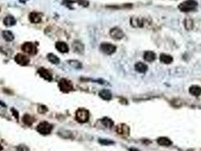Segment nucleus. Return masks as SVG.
Segmentation results:
<instances>
[{"mask_svg": "<svg viewBox=\"0 0 201 151\" xmlns=\"http://www.w3.org/2000/svg\"><path fill=\"white\" fill-rule=\"evenodd\" d=\"M198 2L196 0H185L178 5V9L182 12H190L197 9Z\"/></svg>", "mask_w": 201, "mask_h": 151, "instance_id": "nucleus-1", "label": "nucleus"}, {"mask_svg": "<svg viewBox=\"0 0 201 151\" xmlns=\"http://www.w3.org/2000/svg\"><path fill=\"white\" fill-rule=\"evenodd\" d=\"M53 129V125L48 122H42L37 125L36 130L42 135H48L51 132Z\"/></svg>", "mask_w": 201, "mask_h": 151, "instance_id": "nucleus-2", "label": "nucleus"}, {"mask_svg": "<svg viewBox=\"0 0 201 151\" xmlns=\"http://www.w3.org/2000/svg\"><path fill=\"white\" fill-rule=\"evenodd\" d=\"M89 112L86 109L80 108L76 112V120L79 123H86L89 120Z\"/></svg>", "mask_w": 201, "mask_h": 151, "instance_id": "nucleus-3", "label": "nucleus"}, {"mask_svg": "<svg viewBox=\"0 0 201 151\" xmlns=\"http://www.w3.org/2000/svg\"><path fill=\"white\" fill-rule=\"evenodd\" d=\"M58 87H59L61 91L63 92V93H68V92H70V91H71L73 89V85L72 83L70 80L64 79V78H63V79H61L59 81Z\"/></svg>", "mask_w": 201, "mask_h": 151, "instance_id": "nucleus-4", "label": "nucleus"}, {"mask_svg": "<svg viewBox=\"0 0 201 151\" xmlns=\"http://www.w3.org/2000/svg\"><path fill=\"white\" fill-rule=\"evenodd\" d=\"M21 50L24 53L30 55H35L37 54V48L34 43L30 42H24L21 46Z\"/></svg>", "mask_w": 201, "mask_h": 151, "instance_id": "nucleus-5", "label": "nucleus"}, {"mask_svg": "<svg viewBox=\"0 0 201 151\" xmlns=\"http://www.w3.org/2000/svg\"><path fill=\"white\" fill-rule=\"evenodd\" d=\"M101 51L103 53L106 54V55H113V53L116 51V47L114 45L111 44V43H108V42H104L101 43L100 46Z\"/></svg>", "mask_w": 201, "mask_h": 151, "instance_id": "nucleus-6", "label": "nucleus"}, {"mask_svg": "<svg viewBox=\"0 0 201 151\" xmlns=\"http://www.w3.org/2000/svg\"><path fill=\"white\" fill-rule=\"evenodd\" d=\"M110 36L114 40H120L123 38L125 35H124V32L120 27L115 26L110 30Z\"/></svg>", "mask_w": 201, "mask_h": 151, "instance_id": "nucleus-7", "label": "nucleus"}, {"mask_svg": "<svg viewBox=\"0 0 201 151\" xmlns=\"http://www.w3.org/2000/svg\"><path fill=\"white\" fill-rule=\"evenodd\" d=\"M14 61L18 64L21 66H27L30 63V58L24 55V54H18L14 57Z\"/></svg>", "mask_w": 201, "mask_h": 151, "instance_id": "nucleus-8", "label": "nucleus"}, {"mask_svg": "<svg viewBox=\"0 0 201 151\" xmlns=\"http://www.w3.org/2000/svg\"><path fill=\"white\" fill-rule=\"evenodd\" d=\"M116 132L122 136L124 137H127L129 135V127L127 125H125V123H121L119 124L116 128Z\"/></svg>", "mask_w": 201, "mask_h": 151, "instance_id": "nucleus-9", "label": "nucleus"}, {"mask_svg": "<svg viewBox=\"0 0 201 151\" xmlns=\"http://www.w3.org/2000/svg\"><path fill=\"white\" fill-rule=\"evenodd\" d=\"M38 74L40 76V77L43 78L46 80L48 81V82H51L52 81L53 77L52 75L51 74V73L48 71L47 69L44 68V67H40V68L38 69Z\"/></svg>", "mask_w": 201, "mask_h": 151, "instance_id": "nucleus-10", "label": "nucleus"}, {"mask_svg": "<svg viewBox=\"0 0 201 151\" xmlns=\"http://www.w3.org/2000/svg\"><path fill=\"white\" fill-rule=\"evenodd\" d=\"M29 20L33 24H39L42 21V14L39 12L32 11L29 14Z\"/></svg>", "mask_w": 201, "mask_h": 151, "instance_id": "nucleus-11", "label": "nucleus"}, {"mask_svg": "<svg viewBox=\"0 0 201 151\" xmlns=\"http://www.w3.org/2000/svg\"><path fill=\"white\" fill-rule=\"evenodd\" d=\"M73 48L75 52L78 53L79 55H83L84 53L85 46L80 41H74L73 43Z\"/></svg>", "mask_w": 201, "mask_h": 151, "instance_id": "nucleus-12", "label": "nucleus"}, {"mask_svg": "<svg viewBox=\"0 0 201 151\" xmlns=\"http://www.w3.org/2000/svg\"><path fill=\"white\" fill-rule=\"evenodd\" d=\"M55 48L61 53H67L69 51V46L64 42H57L55 43Z\"/></svg>", "mask_w": 201, "mask_h": 151, "instance_id": "nucleus-13", "label": "nucleus"}, {"mask_svg": "<svg viewBox=\"0 0 201 151\" xmlns=\"http://www.w3.org/2000/svg\"><path fill=\"white\" fill-rule=\"evenodd\" d=\"M16 23H17L16 19L12 15L6 16L3 19V24L5 26H12L15 25Z\"/></svg>", "mask_w": 201, "mask_h": 151, "instance_id": "nucleus-14", "label": "nucleus"}, {"mask_svg": "<svg viewBox=\"0 0 201 151\" xmlns=\"http://www.w3.org/2000/svg\"><path fill=\"white\" fill-rule=\"evenodd\" d=\"M157 55L153 51H147L144 53V59L147 62H153L156 60Z\"/></svg>", "mask_w": 201, "mask_h": 151, "instance_id": "nucleus-15", "label": "nucleus"}, {"mask_svg": "<svg viewBox=\"0 0 201 151\" xmlns=\"http://www.w3.org/2000/svg\"><path fill=\"white\" fill-rule=\"evenodd\" d=\"M99 96L101 99L104 100H110L112 99V94L108 89H103L99 92Z\"/></svg>", "mask_w": 201, "mask_h": 151, "instance_id": "nucleus-16", "label": "nucleus"}, {"mask_svg": "<svg viewBox=\"0 0 201 151\" xmlns=\"http://www.w3.org/2000/svg\"><path fill=\"white\" fill-rule=\"evenodd\" d=\"M135 71L137 72L141 73H145L148 71V67L145 63H142V62H138L135 65Z\"/></svg>", "mask_w": 201, "mask_h": 151, "instance_id": "nucleus-17", "label": "nucleus"}, {"mask_svg": "<svg viewBox=\"0 0 201 151\" xmlns=\"http://www.w3.org/2000/svg\"><path fill=\"white\" fill-rule=\"evenodd\" d=\"M189 92L193 96H200L201 95V87L199 85H191L189 88Z\"/></svg>", "mask_w": 201, "mask_h": 151, "instance_id": "nucleus-18", "label": "nucleus"}, {"mask_svg": "<svg viewBox=\"0 0 201 151\" xmlns=\"http://www.w3.org/2000/svg\"><path fill=\"white\" fill-rule=\"evenodd\" d=\"M160 61L165 64H170L171 63H172L173 58L171 55H166V54H161L160 56Z\"/></svg>", "mask_w": 201, "mask_h": 151, "instance_id": "nucleus-19", "label": "nucleus"}, {"mask_svg": "<svg viewBox=\"0 0 201 151\" xmlns=\"http://www.w3.org/2000/svg\"><path fill=\"white\" fill-rule=\"evenodd\" d=\"M131 24L134 27H142L144 26V21L142 18H132Z\"/></svg>", "mask_w": 201, "mask_h": 151, "instance_id": "nucleus-20", "label": "nucleus"}, {"mask_svg": "<svg viewBox=\"0 0 201 151\" xmlns=\"http://www.w3.org/2000/svg\"><path fill=\"white\" fill-rule=\"evenodd\" d=\"M157 143H158L160 145H161V146H165V147L170 146V145H172V144L171 140L166 137H159V138L157 139Z\"/></svg>", "mask_w": 201, "mask_h": 151, "instance_id": "nucleus-21", "label": "nucleus"}, {"mask_svg": "<svg viewBox=\"0 0 201 151\" xmlns=\"http://www.w3.org/2000/svg\"><path fill=\"white\" fill-rule=\"evenodd\" d=\"M2 37L6 42H11L14 39V36L9 30H5V31L2 32Z\"/></svg>", "mask_w": 201, "mask_h": 151, "instance_id": "nucleus-22", "label": "nucleus"}, {"mask_svg": "<svg viewBox=\"0 0 201 151\" xmlns=\"http://www.w3.org/2000/svg\"><path fill=\"white\" fill-rule=\"evenodd\" d=\"M47 58L48 60L49 61V62H51L53 64H58V63H60V59H59V58H58L57 55H55V54H53V53L48 54Z\"/></svg>", "mask_w": 201, "mask_h": 151, "instance_id": "nucleus-23", "label": "nucleus"}, {"mask_svg": "<svg viewBox=\"0 0 201 151\" xmlns=\"http://www.w3.org/2000/svg\"><path fill=\"white\" fill-rule=\"evenodd\" d=\"M23 123H24L25 125H28V126H30L32 125V124L34 123L35 121V119H34L33 116H31L29 114H25L24 116H23Z\"/></svg>", "mask_w": 201, "mask_h": 151, "instance_id": "nucleus-24", "label": "nucleus"}, {"mask_svg": "<svg viewBox=\"0 0 201 151\" xmlns=\"http://www.w3.org/2000/svg\"><path fill=\"white\" fill-rule=\"evenodd\" d=\"M101 123H102L104 126L107 127V128H112V127L113 126V124H114L113 120L108 117L102 118V119L101 120Z\"/></svg>", "mask_w": 201, "mask_h": 151, "instance_id": "nucleus-25", "label": "nucleus"}, {"mask_svg": "<svg viewBox=\"0 0 201 151\" xmlns=\"http://www.w3.org/2000/svg\"><path fill=\"white\" fill-rule=\"evenodd\" d=\"M67 63H69V65L71 66V67H73V68L76 69V70L82 69V67H83L82 63L76 60H69L68 61H67Z\"/></svg>", "mask_w": 201, "mask_h": 151, "instance_id": "nucleus-26", "label": "nucleus"}, {"mask_svg": "<svg viewBox=\"0 0 201 151\" xmlns=\"http://www.w3.org/2000/svg\"><path fill=\"white\" fill-rule=\"evenodd\" d=\"M58 134H59V135L61 137H63V138H71L73 137L72 132L68 130L61 131V132H58Z\"/></svg>", "mask_w": 201, "mask_h": 151, "instance_id": "nucleus-27", "label": "nucleus"}, {"mask_svg": "<svg viewBox=\"0 0 201 151\" xmlns=\"http://www.w3.org/2000/svg\"><path fill=\"white\" fill-rule=\"evenodd\" d=\"M184 24H185V29L187 30H191L193 28V26H194V22L190 18H187L185 19V21H184Z\"/></svg>", "mask_w": 201, "mask_h": 151, "instance_id": "nucleus-28", "label": "nucleus"}, {"mask_svg": "<svg viewBox=\"0 0 201 151\" xmlns=\"http://www.w3.org/2000/svg\"><path fill=\"white\" fill-rule=\"evenodd\" d=\"M98 142L100 143L101 144H102V145H106V146H108V145H111V144H114V142H113V141H110V140H108V139H99Z\"/></svg>", "mask_w": 201, "mask_h": 151, "instance_id": "nucleus-29", "label": "nucleus"}, {"mask_svg": "<svg viewBox=\"0 0 201 151\" xmlns=\"http://www.w3.org/2000/svg\"><path fill=\"white\" fill-rule=\"evenodd\" d=\"M16 151H30V148L24 144H21L16 147Z\"/></svg>", "mask_w": 201, "mask_h": 151, "instance_id": "nucleus-30", "label": "nucleus"}, {"mask_svg": "<svg viewBox=\"0 0 201 151\" xmlns=\"http://www.w3.org/2000/svg\"><path fill=\"white\" fill-rule=\"evenodd\" d=\"M76 2L79 3V5H82L83 7H88L89 5V2L87 0H77Z\"/></svg>", "mask_w": 201, "mask_h": 151, "instance_id": "nucleus-31", "label": "nucleus"}, {"mask_svg": "<svg viewBox=\"0 0 201 151\" xmlns=\"http://www.w3.org/2000/svg\"><path fill=\"white\" fill-rule=\"evenodd\" d=\"M48 108L45 105H40L38 107V112L39 113H45L47 112Z\"/></svg>", "mask_w": 201, "mask_h": 151, "instance_id": "nucleus-32", "label": "nucleus"}, {"mask_svg": "<svg viewBox=\"0 0 201 151\" xmlns=\"http://www.w3.org/2000/svg\"><path fill=\"white\" fill-rule=\"evenodd\" d=\"M11 111L13 116H14V118H15L16 120H18V118H19V114H18V110H16L14 108H11Z\"/></svg>", "mask_w": 201, "mask_h": 151, "instance_id": "nucleus-33", "label": "nucleus"}, {"mask_svg": "<svg viewBox=\"0 0 201 151\" xmlns=\"http://www.w3.org/2000/svg\"><path fill=\"white\" fill-rule=\"evenodd\" d=\"M129 150V151H140L138 149H137V148H134V147H131Z\"/></svg>", "mask_w": 201, "mask_h": 151, "instance_id": "nucleus-34", "label": "nucleus"}, {"mask_svg": "<svg viewBox=\"0 0 201 151\" xmlns=\"http://www.w3.org/2000/svg\"><path fill=\"white\" fill-rule=\"evenodd\" d=\"M0 105L2 106V107H6V104H4L3 102H2V101H0Z\"/></svg>", "mask_w": 201, "mask_h": 151, "instance_id": "nucleus-35", "label": "nucleus"}, {"mask_svg": "<svg viewBox=\"0 0 201 151\" xmlns=\"http://www.w3.org/2000/svg\"><path fill=\"white\" fill-rule=\"evenodd\" d=\"M2 149H3V147H2V146L1 145V144H0V151H2Z\"/></svg>", "mask_w": 201, "mask_h": 151, "instance_id": "nucleus-36", "label": "nucleus"}]
</instances>
